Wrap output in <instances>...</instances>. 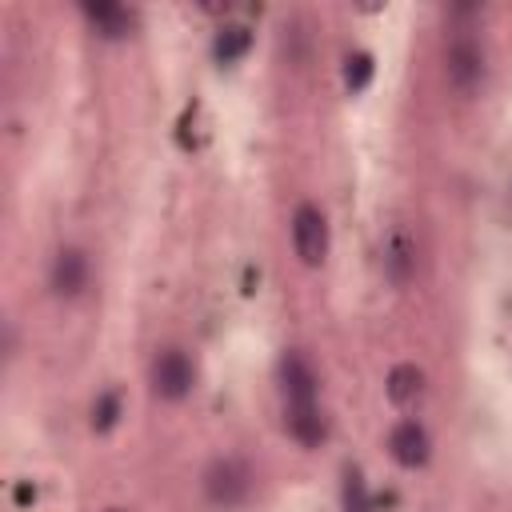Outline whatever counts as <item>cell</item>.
<instances>
[{
	"instance_id": "6",
	"label": "cell",
	"mask_w": 512,
	"mask_h": 512,
	"mask_svg": "<svg viewBox=\"0 0 512 512\" xmlns=\"http://www.w3.org/2000/svg\"><path fill=\"white\" fill-rule=\"evenodd\" d=\"M276 380H280V396L284 404H316L320 396V376L312 368V360L296 348H288L276 364Z\"/></svg>"
},
{
	"instance_id": "15",
	"label": "cell",
	"mask_w": 512,
	"mask_h": 512,
	"mask_svg": "<svg viewBox=\"0 0 512 512\" xmlns=\"http://www.w3.org/2000/svg\"><path fill=\"white\" fill-rule=\"evenodd\" d=\"M344 508L348 512H368V496H364V480L356 472H348V484H344Z\"/></svg>"
},
{
	"instance_id": "11",
	"label": "cell",
	"mask_w": 512,
	"mask_h": 512,
	"mask_svg": "<svg viewBox=\"0 0 512 512\" xmlns=\"http://www.w3.org/2000/svg\"><path fill=\"white\" fill-rule=\"evenodd\" d=\"M384 392H388V400H392L396 408L416 404V400L424 396V368H416V364H396V368L388 372V380H384Z\"/></svg>"
},
{
	"instance_id": "9",
	"label": "cell",
	"mask_w": 512,
	"mask_h": 512,
	"mask_svg": "<svg viewBox=\"0 0 512 512\" xmlns=\"http://www.w3.org/2000/svg\"><path fill=\"white\" fill-rule=\"evenodd\" d=\"M80 16L88 20V28L100 36V40H124L136 24L132 8L124 4H112V0H96V4H80Z\"/></svg>"
},
{
	"instance_id": "1",
	"label": "cell",
	"mask_w": 512,
	"mask_h": 512,
	"mask_svg": "<svg viewBox=\"0 0 512 512\" xmlns=\"http://www.w3.org/2000/svg\"><path fill=\"white\" fill-rule=\"evenodd\" d=\"M200 492L216 512H236L252 500L256 492V472L244 456H216L204 476H200Z\"/></svg>"
},
{
	"instance_id": "13",
	"label": "cell",
	"mask_w": 512,
	"mask_h": 512,
	"mask_svg": "<svg viewBox=\"0 0 512 512\" xmlns=\"http://www.w3.org/2000/svg\"><path fill=\"white\" fill-rule=\"evenodd\" d=\"M120 412H124V400H120V392H116V388L100 392V396H96V404H92V428H96V432H108V428H116Z\"/></svg>"
},
{
	"instance_id": "14",
	"label": "cell",
	"mask_w": 512,
	"mask_h": 512,
	"mask_svg": "<svg viewBox=\"0 0 512 512\" xmlns=\"http://www.w3.org/2000/svg\"><path fill=\"white\" fill-rule=\"evenodd\" d=\"M368 80H372V56L368 52H348V60H344V84L352 92H360V88H368Z\"/></svg>"
},
{
	"instance_id": "4",
	"label": "cell",
	"mask_w": 512,
	"mask_h": 512,
	"mask_svg": "<svg viewBox=\"0 0 512 512\" xmlns=\"http://www.w3.org/2000/svg\"><path fill=\"white\" fill-rule=\"evenodd\" d=\"M332 248V232H328V216L316 204H300L292 212V252L304 268H320L328 260Z\"/></svg>"
},
{
	"instance_id": "7",
	"label": "cell",
	"mask_w": 512,
	"mask_h": 512,
	"mask_svg": "<svg viewBox=\"0 0 512 512\" xmlns=\"http://www.w3.org/2000/svg\"><path fill=\"white\" fill-rule=\"evenodd\" d=\"M388 456L400 464V468H424L428 456H432V436L420 420H400L392 432H388Z\"/></svg>"
},
{
	"instance_id": "5",
	"label": "cell",
	"mask_w": 512,
	"mask_h": 512,
	"mask_svg": "<svg viewBox=\"0 0 512 512\" xmlns=\"http://www.w3.org/2000/svg\"><path fill=\"white\" fill-rule=\"evenodd\" d=\"M48 288L56 300H80L92 288V256L80 244L56 248L52 264H48Z\"/></svg>"
},
{
	"instance_id": "8",
	"label": "cell",
	"mask_w": 512,
	"mask_h": 512,
	"mask_svg": "<svg viewBox=\"0 0 512 512\" xmlns=\"http://www.w3.org/2000/svg\"><path fill=\"white\" fill-rule=\"evenodd\" d=\"M284 428L300 448H320L328 440V416L320 404H284Z\"/></svg>"
},
{
	"instance_id": "3",
	"label": "cell",
	"mask_w": 512,
	"mask_h": 512,
	"mask_svg": "<svg viewBox=\"0 0 512 512\" xmlns=\"http://www.w3.org/2000/svg\"><path fill=\"white\" fill-rule=\"evenodd\" d=\"M196 376H200V368H196L192 352L180 348V344L160 348V352L152 356V364H148V388H152L156 400H168V404L192 396Z\"/></svg>"
},
{
	"instance_id": "2",
	"label": "cell",
	"mask_w": 512,
	"mask_h": 512,
	"mask_svg": "<svg viewBox=\"0 0 512 512\" xmlns=\"http://www.w3.org/2000/svg\"><path fill=\"white\" fill-rule=\"evenodd\" d=\"M444 80L456 96H476L488 84V52L476 36L460 32L444 44Z\"/></svg>"
},
{
	"instance_id": "10",
	"label": "cell",
	"mask_w": 512,
	"mask_h": 512,
	"mask_svg": "<svg viewBox=\"0 0 512 512\" xmlns=\"http://www.w3.org/2000/svg\"><path fill=\"white\" fill-rule=\"evenodd\" d=\"M384 272L392 276V284H408L416 272V240L408 228H396L384 244Z\"/></svg>"
},
{
	"instance_id": "16",
	"label": "cell",
	"mask_w": 512,
	"mask_h": 512,
	"mask_svg": "<svg viewBox=\"0 0 512 512\" xmlns=\"http://www.w3.org/2000/svg\"><path fill=\"white\" fill-rule=\"evenodd\" d=\"M112 512H124V508H112Z\"/></svg>"
},
{
	"instance_id": "12",
	"label": "cell",
	"mask_w": 512,
	"mask_h": 512,
	"mask_svg": "<svg viewBox=\"0 0 512 512\" xmlns=\"http://www.w3.org/2000/svg\"><path fill=\"white\" fill-rule=\"evenodd\" d=\"M248 48H252V32H248L244 24H224V28L216 32V40H212L216 64H236V60L248 56Z\"/></svg>"
}]
</instances>
